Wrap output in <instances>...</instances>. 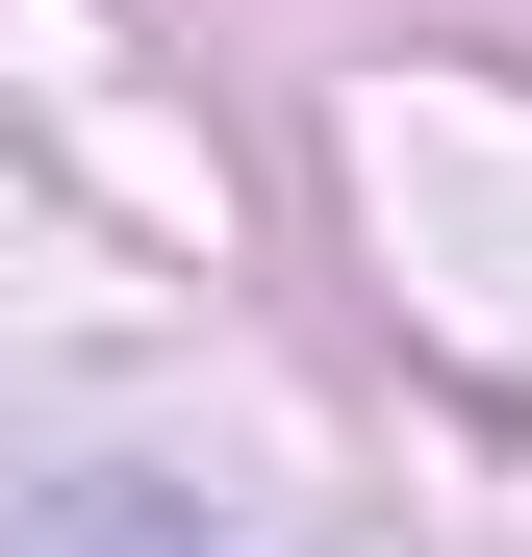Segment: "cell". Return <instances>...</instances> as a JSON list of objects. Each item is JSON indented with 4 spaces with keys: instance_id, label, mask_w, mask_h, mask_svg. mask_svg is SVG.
Masks as SVG:
<instances>
[{
    "instance_id": "cell-1",
    "label": "cell",
    "mask_w": 532,
    "mask_h": 557,
    "mask_svg": "<svg viewBox=\"0 0 532 557\" xmlns=\"http://www.w3.org/2000/svg\"><path fill=\"white\" fill-rule=\"evenodd\" d=\"M0 557H203V532H177V507H127V482H76V507H26Z\"/></svg>"
}]
</instances>
